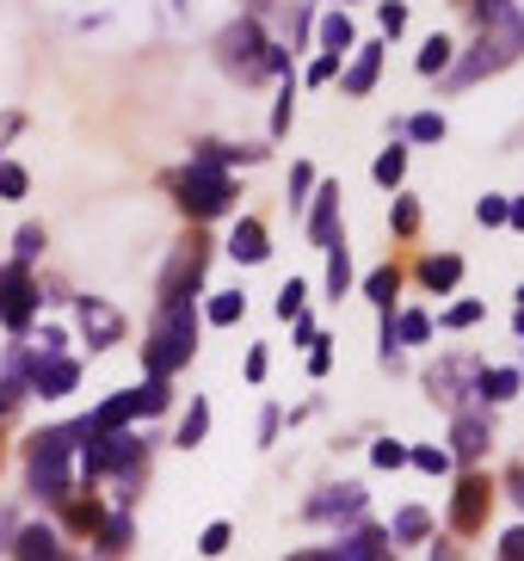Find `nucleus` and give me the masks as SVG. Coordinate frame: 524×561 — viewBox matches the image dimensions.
Masks as SVG:
<instances>
[{"label":"nucleus","mask_w":524,"mask_h":561,"mask_svg":"<svg viewBox=\"0 0 524 561\" xmlns=\"http://www.w3.org/2000/svg\"><path fill=\"white\" fill-rule=\"evenodd\" d=\"M309 241L315 248H340V180L309 192Z\"/></svg>","instance_id":"f8f14e48"},{"label":"nucleus","mask_w":524,"mask_h":561,"mask_svg":"<svg viewBox=\"0 0 524 561\" xmlns=\"http://www.w3.org/2000/svg\"><path fill=\"white\" fill-rule=\"evenodd\" d=\"M519 309H524V284H519Z\"/></svg>","instance_id":"680f3d73"},{"label":"nucleus","mask_w":524,"mask_h":561,"mask_svg":"<svg viewBox=\"0 0 524 561\" xmlns=\"http://www.w3.org/2000/svg\"><path fill=\"white\" fill-rule=\"evenodd\" d=\"M56 506H62V518H68V530H99V518H105V512H99V500H56Z\"/></svg>","instance_id":"cd10ccee"},{"label":"nucleus","mask_w":524,"mask_h":561,"mask_svg":"<svg viewBox=\"0 0 524 561\" xmlns=\"http://www.w3.org/2000/svg\"><path fill=\"white\" fill-rule=\"evenodd\" d=\"M99 543H105V556H124V549H130V518H124V512L99 518Z\"/></svg>","instance_id":"c756f323"},{"label":"nucleus","mask_w":524,"mask_h":561,"mask_svg":"<svg viewBox=\"0 0 524 561\" xmlns=\"http://www.w3.org/2000/svg\"><path fill=\"white\" fill-rule=\"evenodd\" d=\"M371 462H377V469H401V462H408V445H395V438H377V445H371Z\"/></svg>","instance_id":"a19ab883"},{"label":"nucleus","mask_w":524,"mask_h":561,"mask_svg":"<svg viewBox=\"0 0 524 561\" xmlns=\"http://www.w3.org/2000/svg\"><path fill=\"white\" fill-rule=\"evenodd\" d=\"M75 382H81V364L68 358V352H56V358H37L32 370H25V389H32V396H44V401L75 396Z\"/></svg>","instance_id":"9b49d317"},{"label":"nucleus","mask_w":524,"mask_h":561,"mask_svg":"<svg viewBox=\"0 0 524 561\" xmlns=\"http://www.w3.org/2000/svg\"><path fill=\"white\" fill-rule=\"evenodd\" d=\"M136 413H143V389H117L112 401H99V408H93V420H87V426H93V432H124Z\"/></svg>","instance_id":"dca6fc26"},{"label":"nucleus","mask_w":524,"mask_h":561,"mask_svg":"<svg viewBox=\"0 0 524 561\" xmlns=\"http://www.w3.org/2000/svg\"><path fill=\"white\" fill-rule=\"evenodd\" d=\"M321 50H328V56L358 50V37H352V19H345V13H328V19H321Z\"/></svg>","instance_id":"b1692460"},{"label":"nucleus","mask_w":524,"mask_h":561,"mask_svg":"<svg viewBox=\"0 0 524 561\" xmlns=\"http://www.w3.org/2000/svg\"><path fill=\"white\" fill-rule=\"evenodd\" d=\"M260 377H265V352L253 346V352H247V382H260Z\"/></svg>","instance_id":"6e6d98bb"},{"label":"nucleus","mask_w":524,"mask_h":561,"mask_svg":"<svg viewBox=\"0 0 524 561\" xmlns=\"http://www.w3.org/2000/svg\"><path fill=\"white\" fill-rule=\"evenodd\" d=\"M377 75H383V44H358V56H352V68H345V93L364 100V93L377 87Z\"/></svg>","instance_id":"aec40b11"},{"label":"nucleus","mask_w":524,"mask_h":561,"mask_svg":"<svg viewBox=\"0 0 524 561\" xmlns=\"http://www.w3.org/2000/svg\"><path fill=\"white\" fill-rule=\"evenodd\" d=\"M457 278H463L457 253H432V260H420V284H426V290H457Z\"/></svg>","instance_id":"412c9836"},{"label":"nucleus","mask_w":524,"mask_h":561,"mask_svg":"<svg viewBox=\"0 0 524 561\" xmlns=\"http://www.w3.org/2000/svg\"><path fill=\"white\" fill-rule=\"evenodd\" d=\"M25 396H32V389H25V377H7V370H0V420H7V413H13Z\"/></svg>","instance_id":"ea45409f"},{"label":"nucleus","mask_w":524,"mask_h":561,"mask_svg":"<svg viewBox=\"0 0 524 561\" xmlns=\"http://www.w3.org/2000/svg\"><path fill=\"white\" fill-rule=\"evenodd\" d=\"M192 352H197V302H167L143 340V370L173 382V370H185Z\"/></svg>","instance_id":"7ed1b4c3"},{"label":"nucleus","mask_w":524,"mask_h":561,"mask_svg":"<svg viewBox=\"0 0 524 561\" xmlns=\"http://www.w3.org/2000/svg\"><path fill=\"white\" fill-rule=\"evenodd\" d=\"M37 284H32V272L25 265H0V328L7 333H25L37 321Z\"/></svg>","instance_id":"0eeeda50"},{"label":"nucleus","mask_w":524,"mask_h":561,"mask_svg":"<svg viewBox=\"0 0 524 561\" xmlns=\"http://www.w3.org/2000/svg\"><path fill=\"white\" fill-rule=\"evenodd\" d=\"M167 401H173V389H167L161 377H148L143 382V413H167Z\"/></svg>","instance_id":"c03bdc74"},{"label":"nucleus","mask_w":524,"mask_h":561,"mask_svg":"<svg viewBox=\"0 0 524 561\" xmlns=\"http://www.w3.org/2000/svg\"><path fill=\"white\" fill-rule=\"evenodd\" d=\"M345 290H352V253L340 241V248H328V297H345Z\"/></svg>","instance_id":"c85d7f7f"},{"label":"nucleus","mask_w":524,"mask_h":561,"mask_svg":"<svg viewBox=\"0 0 524 561\" xmlns=\"http://www.w3.org/2000/svg\"><path fill=\"white\" fill-rule=\"evenodd\" d=\"M87 438H93V445L81 450L87 481H99V476H124V488H130V481L148 469V450H143V438H136V432H87Z\"/></svg>","instance_id":"423d86ee"},{"label":"nucleus","mask_w":524,"mask_h":561,"mask_svg":"<svg viewBox=\"0 0 524 561\" xmlns=\"http://www.w3.org/2000/svg\"><path fill=\"white\" fill-rule=\"evenodd\" d=\"M210 438V401H192V413L180 420V450H197Z\"/></svg>","instance_id":"393cba45"},{"label":"nucleus","mask_w":524,"mask_h":561,"mask_svg":"<svg viewBox=\"0 0 524 561\" xmlns=\"http://www.w3.org/2000/svg\"><path fill=\"white\" fill-rule=\"evenodd\" d=\"M377 19H383V37L408 32V7H401V0H383V7H377Z\"/></svg>","instance_id":"a18cd8bd"},{"label":"nucleus","mask_w":524,"mask_h":561,"mask_svg":"<svg viewBox=\"0 0 524 561\" xmlns=\"http://www.w3.org/2000/svg\"><path fill=\"white\" fill-rule=\"evenodd\" d=\"M426 537H432V518L420 506L395 512V543H426Z\"/></svg>","instance_id":"bb28decb"},{"label":"nucleus","mask_w":524,"mask_h":561,"mask_svg":"<svg viewBox=\"0 0 524 561\" xmlns=\"http://www.w3.org/2000/svg\"><path fill=\"white\" fill-rule=\"evenodd\" d=\"M278 438V408H265V420H260V445H272Z\"/></svg>","instance_id":"5fc2aeb1"},{"label":"nucleus","mask_w":524,"mask_h":561,"mask_svg":"<svg viewBox=\"0 0 524 561\" xmlns=\"http://www.w3.org/2000/svg\"><path fill=\"white\" fill-rule=\"evenodd\" d=\"M358 512H364L358 481H340V488H328L321 500H309V518H358Z\"/></svg>","instance_id":"f3484780"},{"label":"nucleus","mask_w":524,"mask_h":561,"mask_svg":"<svg viewBox=\"0 0 524 561\" xmlns=\"http://www.w3.org/2000/svg\"><path fill=\"white\" fill-rule=\"evenodd\" d=\"M371 180H377L383 192H395V185L408 180V149H401V142H389V149L377 154V167H371Z\"/></svg>","instance_id":"4be33fe9"},{"label":"nucleus","mask_w":524,"mask_h":561,"mask_svg":"<svg viewBox=\"0 0 524 561\" xmlns=\"http://www.w3.org/2000/svg\"><path fill=\"white\" fill-rule=\"evenodd\" d=\"M476 382H481V364L476 358H444V364H432V370H426L432 401H451L457 413H463V401L476 396Z\"/></svg>","instance_id":"9d476101"},{"label":"nucleus","mask_w":524,"mask_h":561,"mask_svg":"<svg viewBox=\"0 0 524 561\" xmlns=\"http://www.w3.org/2000/svg\"><path fill=\"white\" fill-rule=\"evenodd\" d=\"M401 130H408L413 142H444V136H451V124H444V112H420V117H408Z\"/></svg>","instance_id":"2f4dec72"},{"label":"nucleus","mask_w":524,"mask_h":561,"mask_svg":"<svg viewBox=\"0 0 524 561\" xmlns=\"http://www.w3.org/2000/svg\"><path fill=\"white\" fill-rule=\"evenodd\" d=\"M524 50V19L506 13V19H488L476 37V50L463 56L457 68H451V87H476L481 75H500V68H512Z\"/></svg>","instance_id":"20e7f679"},{"label":"nucleus","mask_w":524,"mask_h":561,"mask_svg":"<svg viewBox=\"0 0 524 561\" xmlns=\"http://www.w3.org/2000/svg\"><path fill=\"white\" fill-rule=\"evenodd\" d=\"M284 561H340L333 549H296V556H284Z\"/></svg>","instance_id":"4d7b16f0"},{"label":"nucleus","mask_w":524,"mask_h":561,"mask_svg":"<svg viewBox=\"0 0 524 561\" xmlns=\"http://www.w3.org/2000/svg\"><path fill=\"white\" fill-rule=\"evenodd\" d=\"M506 488H512V500H519V512H524V469H512V476H506Z\"/></svg>","instance_id":"13d9d810"},{"label":"nucleus","mask_w":524,"mask_h":561,"mask_svg":"<svg viewBox=\"0 0 524 561\" xmlns=\"http://www.w3.org/2000/svg\"><path fill=\"white\" fill-rule=\"evenodd\" d=\"M56 561H75V556H56Z\"/></svg>","instance_id":"e2e57ef3"},{"label":"nucleus","mask_w":524,"mask_h":561,"mask_svg":"<svg viewBox=\"0 0 524 561\" xmlns=\"http://www.w3.org/2000/svg\"><path fill=\"white\" fill-rule=\"evenodd\" d=\"M333 75H340V56H328V50H321V56H315V62H309V87L333 81Z\"/></svg>","instance_id":"09e8293b"},{"label":"nucleus","mask_w":524,"mask_h":561,"mask_svg":"<svg viewBox=\"0 0 524 561\" xmlns=\"http://www.w3.org/2000/svg\"><path fill=\"white\" fill-rule=\"evenodd\" d=\"M395 290H401V272H395V265H383V272H371V278H364V297L377 302L383 314L395 309Z\"/></svg>","instance_id":"a878e982"},{"label":"nucleus","mask_w":524,"mask_h":561,"mask_svg":"<svg viewBox=\"0 0 524 561\" xmlns=\"http://www.w3.org/2000/svg\"><path fill=\"white\" fill-rule=\"evenodd\" d=\"M333 370V352H328V340H315V352H309V377H328Z\"/></svg>","instance_id":"603ef678"},{"label":"nucleus","mask_w":524,"mask_h":561,"mask_svg":"<svg viewBox=\"0 0 524 561\" xmlns=\"http://www.w3.org/2000/svg\"><path fill=\"white\" fill-rule=\"evenodd\" d=\"M13 537H19V518L7 506H0V549H13Z\"/></svg>","instance_id":"864d4df0"},{"label":"nucleus","mask_w":524,"mask_h":561,"mask_svg":"<svg viewBox=\"0 0 524 561\" xmlns=\"http://www.w3.org/2000/svg\"><path fill=\"white\" fill-rule=\"evenodd\" d=\"M432 561H457V543H438V549H432Z\"/></svg>","instance_id":"052dcab7"},{"label":"nucleus","mask_w":524,"mask_h":561,"mask_svg":"<svg viewBox=\"0 0 524 561\" xmlns=\"http://www.w3.org/2000/svg\"><path fill=\"white\" fill-rule=\"evenodd\" d=\"M481 314H488L481 302H457V309H444V328H476Z\"/></svg>","instance_id":"49530a36"},{"label":"nucleus","mask_w":524,"mask_h":561,"mask_svg":"<svg viewBox=\"0 0 524 561\" xmlns=\"http://www.w3.org/2000/svg\"><path fill=\"white\" fill-rule=\"evenodd\" d=\"M333 556H340V561H389V530L358 525L345 543H333Z\"/></svg>","instance_id":"a211bd4d"},{"label":"nucleus","mask_w":524,"mask_h":561,"mask_svg":"<svg viewBox=\"0 0 524 561\" xmlns=\"http://www.w3.org/2000/svg\"><path fill=\"white\" fill-rule=\"evenodd\" d=\"M204 265H210V248H204V241H180V248H173V260H167V272H161V309L167 302H192V290L204 284Z\"/></svg>","instance_id":"6e6552de"},{"label":"nucleus","mask_w":524,"mask_h":561,"mask_svg":"<svg viewBox=\"0 0 524 561\" xmlns=\"http://www.w3.org/2000/svg\"><path fill=\"white\" fill-rule=\"evenodd\" d=\"M44 248H49L44 229H37V222H25V229H19V241H13V265H25V272H32V260H37Z\"/></svg>","instance_id":"473e14b6"},{"label":"nucleus","mask_w":524,"mask_h":561,"mask_svg":"<svg viewBox=\"0 0 524 561\" xmlns=\"http://www.w3.org/2000/svg\"><path fill=\"white\" fill-rule=\"evenodd\" d=\"M500 561H524V525H512L506 537H500Z\"/></svg>","instance_id":"8fccbe9b"},{"label":"nucleus","mask_w":524,"mask_h":561,"mask_svg":"<svg viewBox=\"0 0 524 561\" xmlns=\"http://www.w3.org/2000/svg\"><path fill=\"white\" fill-rule=\"evenodd\" d=\"M506 210H512V198H500V192H488V198L476 204V222H488V229H500V222H506Z\"/></svg>","instance_id":"58836bf2"},{"label":"nucleus","mask_w":524,"mask_h":561,"mask_svg":"<svg viewBox=\"0 0 524 561\" xmlns=\"http://www.w3.org/2000/svg\"><path fill=\"white\" fill-rule=\"evenodd\" d=\"M488 512H493V481L463 476L457 494H451V530H457V537H476V530H488Z\"/></svg>","instance_id":"1a4fd4ad"},{"label":"nucleus","mask_w":524,"mask_h":561,"mask_svg":"<svg viewBox=\"0 0 524 561\" xmlns=\"http://www.w3.org/2000/svg\"><path fill=\"white\" fill-rule=\"evenodd\" d=\"M216 62L229 68L235 81H265V75H291V56L260 32V19H229L216 32Z\"/></svg>","instance_id":"f257e3e1"},{"label":"nucleus","mask_w":524,"mask_h":561,"mask_svg":"<svg viewBox=\"0 0 524 561\" xmlns=\"http://www.w3.org/2000/svg\"><path fill=\"white\" fill-rule=\"evenodd\" d=\"M25 192H32V173L19 161H0V198H25Z\"/></svg>","instance_id":"f704fd0d"},{"label":"nucleus","mask_w":524,"mask_h":561,"mask_svg":"<svg viewBox=\"0 0 524 561\" xmlns=\"http://www.w3.org/2000/svg\"><path fill=\"white\" fill-rule=\"evenodd\" d=\"M395 340H401V346H426V340H432V321H426L420 309L395 314Z\"/></svg>","instance_id":"7c9ffc66"},{"label":"nucleus","mask_w":524,"mask_h":561,"mask_svg":"<svg viewBox=\"0 0 524 561\" xmlns=\"http://www.w3.org/2000/svg\"><path fill=\"white\" fill-rule=\"evenodd\" d=\"M229 253L241 265H260L265 253H272V241H265V222L260 216H241V222H235V234H229Z\"/></svg>","instance_id":"6ab92c4d"},{"label":"nucleus","mask_w":524,"mask_h":561,"mask_svg":"<svg viewBox=\"0 0 524 561\" xmlns=\"http://www.w3.org/2000/svg\"><path fill=\"white\" fill-rule=\"evenodd\" d=\"M13 561H56L62 556V530L56 525H19L13 549H7Z\"/></svg>","instance_id":"4468645a"},{"label":"nucleus","mask_w":524,"mask_h":561,"mask_svg":"<svg viewBox=\"0 0 524 561\" xmlns=\"http://www.w3.org/2000/svg\"><path fill=\"white\" fill-rule=\"evenodd\" d=\"M451 445H457L463 462H476L481 450L493 445V420H488V413H469V408H463V413H457V426H451Z\"/></svg>","instance_id":"2eb2a0df"},{"label":"nucleus","mask_w":524,"mask_h":561,"mask_svg":"<svg viewBox=\"0 0 524 561\" xmlns=\"http://www.w3.org/2000/svg\"><path fill=\"white\" fill-rule=\"evenodd\" d=\"M241 314H247V297H241V290H223V297L210 302V321H216V328H235Z\"/></svg>","instance_id":"72a5a7b5"},{"label":"nucleus","mask_w":524,"mask_h":561,"mask_svg":"<svg viewBox=\"0 0 524 561\" xmlns=\"http://www.w3.org/2000/svg\"><path fill=\"white\" fill-rule=\"evenodd\" d=\"M229 518H216V525H204V537H197V556H223V549H229Z\"/></svg>","instance_id":"4c0bfd02"},{"label":"nucleus","mask_w":524,"mask_h":561,"mask_svg":"<svg viewBox=\"0 0 524 561\" xmlns=\"http://www.w3.org/2000/svg\"><path fill=\"white\" fill-rule=\"evenodd\" d=\"M408 462H413V469H426V476H451V450L420 445V450H408Z\"/></svg>","instance_id":"e433bc0d"},{"label":"nucleus","mask_w":524,"mask_h":561,"mask_svg":"<svg viewBox=\"0 0 524 561\" xmlns=\"http://www.w3.org/2000/svg\"><path fill=\"white\" fill-rule=\"evenodd\" d=\"M506 222H512V229H524V198H512V210H506Z\"/></svg>","instance_id":"bf43d9fd"},{"label":"nucleus","mask_w":524,"mask_h":561,"mask_svg":"<svg viewBox=\"0 0 524 561\" xmlns=\"http://www.w3.org/2000/svg\"><path fill=\"white\" fill-rule=\"evenodd\" d=\"M451 68V37H426V50H420V75H444Z\"/></svg>","instance_id":"c9c22d12"},{"label":"nucleus","mask_w":524,"mask_h":561,"mask_svg":"<svg viewBox=\"0 0 524 561\" xmlns=\"http://www.w3.org/2000/svg\"><path fill=\"white\" fill-rule=\"evenodd\" d=\"M309 192H315V167L296 161V167H291V204H309Z\"/></svg>","instance_id":"79ce46f5"},{"label":"nucleus","mask_w":524,"mask_h":561,"mask_svg":"<svg viewBox=\"0 0 524 561\" xmlns=\"http://www.w3.org/2000/svg\"><path fill=\"white\" fill-rule=\"evenodd\" d=\"M291 117H296V100H291V87H284L278 112H272V136H284V130H291Z\"/></svg>","instance_id":"3c124183"},{"label":"nucleus","mask_w":524,"mask_h":561,"mask_svg":"<svg viewBox=\"0 0 524 561\" xmlns=\"http://www.w3.org/2000/svg\"><path fill=\"white\" fill-rule=\"evenodd\" d=\"M87 432L93 426L75 420V426H49V432H32V438H25V481H32V494L68 500V462H75Z\"/></svg>","instance_id":"f03ea898"},{"label":"nucleus","mask_w":524,"mask_h":561,"mask_svg":"<svg viewBox=\"0 0 524 561\" xmlns=\"http://www.w3.org/2000/svg\"><path fill=\"white\" fill-rule=\"evenodd\" d=\"M303 297H309V290H303V278H291L278 290V314H284V321H296V314H303Z\"/></svg>","instance_id":"37998d69"},{"label":"nucleus","mask_w":524,"mask_h":561,"mask_svg":"<svg viewBox=\"0 0 524 561\" xmlns=\"http://www.w3.org/2000/svg\"><path fill=\"white\" fill-rule=\"evenodd\" d=\"M75 314H81V333H87V346H93V352L124 340V314H117L105 297H81V302H75Z\"/></svg>","instance_id":"ddd939ff"},{"label":"nucleus","mask_w":524,"mask_h":561,"mask_svg":"<svg viewBox=\"0 0 524 561\" xmlns=\"http://www.w3.org/2000/svg\"><path fill=\"white\" fill-rule=\"evenodd\" d=\"M476 396L488 401V408H500V401H512V396H519V370H481Z\"/></svg>","instance_id":"5701e85b"},{"label":"nucleus","mask_w":524,"mask_h":561,"mask_svg":"<svg viewBox=\"0 0 524 561\" xmlns=\"http://www.w3.org/2000/svg\"><path fill=\"white\" fill-rule=\"evenodd\" d=\"M173 198H180V210L192 216V222H210V216H223L235 204V180L229 173H223V167H180V173H173Z\"/></svg>","instance_id":"39448f33"},{"label":"nucleus","mask_w":524,"mask_h":561,"mask_svg":"<svg viewBox=\"0 0 524 561\" xmlns=\"http://www.w3.org/2000/svg\"><path fill=\"white\" fill-rule=\"evenodd\" d=\"M420 229V204L413 198H395V234H413Z\"/></svg>","instance_id":"de8ad7c7"}]
</instances>
